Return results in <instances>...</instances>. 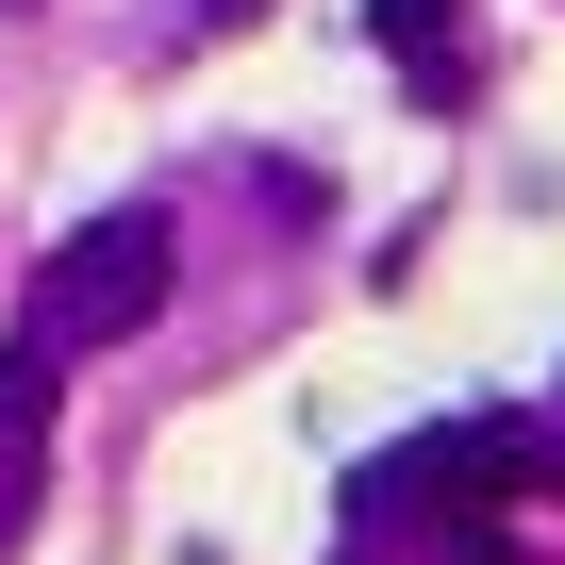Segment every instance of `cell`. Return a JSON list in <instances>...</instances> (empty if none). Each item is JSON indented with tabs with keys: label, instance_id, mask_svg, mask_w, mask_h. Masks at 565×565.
I'll return each instance as SVG.
<instances>
[{
	"label": "cell",
	"instance_id": "obj_1",
	"mask_svg": "<svg viewBox=\"0 0 565 565\" xmlns=\"http://www.w3.org/2000/svg\"><path fill=\"white\" fill-rule=\"evenodd\" d=\"M167 266H183V233L134 200V216H84L51 266H34V300H18V350H117V333H150L167 317Z\"/></svg>",
	"mask_w": 565,
	"mask_h": 565
},
{
	"label": "cell",
	"instance_id": "obj_2",
	"mask_svg": "<svg viewBox=\"0 0 565 565\" xmlns=\"http://www.w3.org/2000/svg\"><path fill=\"white\" fill-rule=\"evenodd\" d=\"M515 482H532V433H515V416H433V433H399V449L350 482V515L416 532V515H482V499H515Z\"/></svg>",
	"mask_w": 565,
	"mask_h": 565
},
{
	"label": "cell",
	"instance_id": "obj_3",
	"mask_svg": "<svg viewBox=\"0 0 565 565\" xmlns=\"http://www.w3.org/2000/svg\"><path fill=\"white\" fill-rule=\"evenodd\" d=\"M449 18H466V0H366V34H383V51H416V84H433V100L466 84V67H449Z\"/></svg>",
	"mask_w": 565,
	"mask_h": 565
},
{
	"label": "cell",
	"instance_id": "obj_4",
	"mask_svg": "<svg viewBox=\"0 0 565 565\" xmlns=\"http://www.w3.org/2000/svg\"><path fill=\"white\" fill-rule=\"evenodd\" d=\"M34 416H51V350H0V449H34Z\"/></svg>",
	"mask_w": 565,
	"mask_h": 565
},
{
	"label": "cell",
	"instance_id": "obj_5",
	"mask_svg": "<svg viewBox=\"0 0 565 565\" xmlns=\"http://www.w3.org/2000/svg\"><path fill=\"white\" fill-rule=\"evenodd\" d=\"M532 482H565V449H532Z\"/></svg>",
	"mask_w": 565,
	"mask_h": 565
},
{
	"label": "cell",
	"instance_id": "obj_6",
	"mask_svg": "<svg viewBox=\"0 0 565 565\" xmlns=\"http://www.w3.org/2000/svg\"><path fill=\"white\" fill-rule=\"evenodd\" d=\"M200 18H249V0H200Z\"/></svg>",
	"mask_w": 565,
	"mask_h": 565
}]
</instances>
